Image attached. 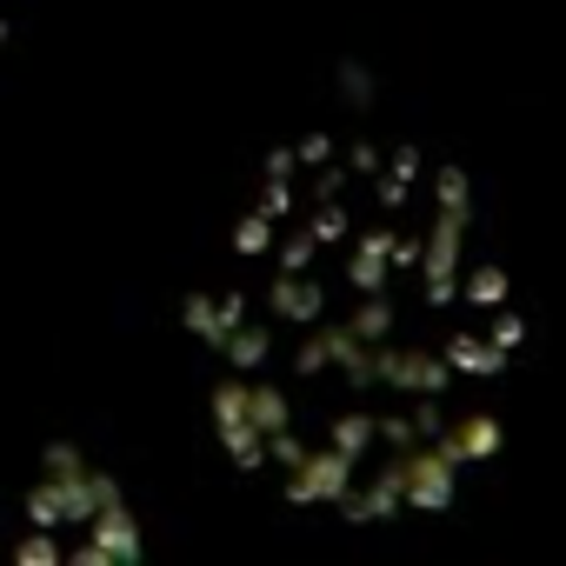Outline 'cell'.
<instances>
[{"label":"cell","instance_id":"obj_1","mask_svg":"<svg viewBox=\"0 0 566 566\" xmlns=\"http://www.w3.org/2000/svg\"><path fill=\"white\" fill-rule=\"evenodd\" d=\"M187 327L227 467L360 526L467 493L526 354L467 167L360 127H314L253 167Z\"/></svg>","mask_w":566,"mask_h":566},{"label":"cell","instance_id":"obj_2","mask_svg":"<svg viewBox=\"0 0 566 566\" xmlns=\"http://www.w3.org/2000/svg\"><path fill=\"white\" fill-rule=\"evenodd\" d=\"M0 61H8V0H0Z\"/></svg>","mask_w":566,"mask_h":566}]
</instances>
